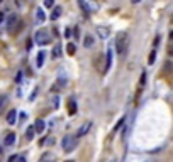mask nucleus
<instances>
[{
	"label": "nucleus",
	"mask_w": 173,
	"mask_h": 162,
	"mask_svg": "<svg viewBox=\"0 0 173 162\" xmlns=\"http://www.w3.org/2000/svg\"><path fill=\"white\" fill-rule=\"evenodd\" d=\"M127 47H129V34L127 32H119L116 37V49H117V54L121 57L126 56L127 52Z\"/></svg>",
	"instance_id": "1"
},
{
	"label": "nucleus",
	"mask_w": 173,
	"mask_h": 162,
	"mask_svg": "<svg viewBox=\"0 0 173 162\" xmlns=\"http://www.w3.org/2000/svg\"><path fill=\"white\" fill-rule=\"evenodd\" d=\"M77 137H73V135H65L63 137V140H61V147H63V150L65 152H73L75 149H77Z\"/></svg>",
	"instance_id": "2"
},
{
	"label": "nucleus",
	"mask_w": 173,
	"mask_h": 162,
	"mask_svg": "<svg viewBox=\"0 0 173 162\" xmlns=\"http://www.w3.org/2000/svg\"><path fill=\"white\" fill-rule=\"evenodd\" d=\"M34 41L37 44H41V46H44V44H49V41H51V37H49V34L46 31H37L36 32V36H34Z\"/></svg>",
	"instance_id": "3"
},
{
	"label": "nucleus",
	"mask_w": 173,
	"mask_h": 162,
	"mask_svg": "<svg viewBox=\"0 0 173 162\" xmlns=\"http://www.w3.org/2000/svg\"><path fill=\"white\" fill-rule=\"evenodd\" d=\"M90 128H92V122H83L82 123V127L78 128V132H77V137H83V135H87L88 132H90Z\"/></svg>",
	"instance_id": "4"
},
{
	"label": "nucleus",
	"mask_w": 173,
	"mask_h": 162,
	"mask_svg": "<svg viewBox=\"0 0 173 162\" xmlns=\"http://www.w3.org/2000/svg\"><path fill=\"white\" fill-rule=\"evenodd\" d=\"M15 118H17V111H15L14 108H12V110L9 111V113H7V123L14 125V123H15Z\"/></svg>",
	"instance_id": "5"
},
{
	"label": "nucleus",
	"mask_w": 173,
	"mask_h": 162,
	"mask_svg": "<svg viewBox=\"0 0 173 162\" xmlns=\"http://www.w3.org/2000/svg\"><path fill=\"white\" fill-rule=\"evenodd\" d=\"M112 66V49H107V57H105V71H109Z\"/></svg>",
	"instance_id": "6"
},
{
	"label": "nucleus",
	"mask_w": 173,
	"mask_h": 162,
	"mask_svg": "<svg viewBox=\"0 0 173 162\" xmlns=\"http://www.w3.org/2000/svg\"><path fill=\"white\" fill-rule=\"evenodd\" d=\"M14 142H15V134H12V132H9V134H5L3 144H5V145H12Z\"/></svg>",
	"instance_id": "7"
},
{
	"label": "nucleus",
	"mask_w": 173,
	"mask_h": 162,
	"mask_svg": "<svg viewBox=\"0 0 173 162\" xmlns=\"http://www.w3.org/2000/svg\"><path fill=\"white\" fill-rule=\"evenodd\" d=\"M44 57H46V52H44V51H39V54H37V57H36L37 68H41V66L44 64Z\"/></svg>",
	"instance_id": "8"
},
{
	"label": "nucleus",
	"mask_w": 173,
	"mask_h": 162,
	"mask_svg": "<svg viewBox=\"0 0 173 162\" xmlns=\"http://www.w3.org/2000/svg\"><path fill=\"white\" fill-rule=\"evenodd\" d=\"M68 113L70 115L77 113V101H75V100H70V101H68Z\"/></svg>",
	"instance_id": "9"
},
{
	"label": "nucleus",
	"mask_w": 173,
	"mask_h": 162,
	"mask_svg": "<svg viewBox=\"0 0 173 162\" xmlns=\"http://www.w3.org/2000/svg\"><path fill=\"white\" fill-rule=\"evenodd\" d=\"M61 7H54V9H53V14H51V20H58V19H60L61 17Z\"/></svg>",
	"instance_id": "10"
},
{
	"label": "nucleus",
	"mask_w": 173,
	"mask_h": 162,
	"mask_svg": "<svg viewBox=\"0 0 173 162\" xmlns=\"http://www.w3.org/2000/svg\"><path fill=\"white\" fill-rule=\"evenodd\" d=\"M34 128H36V132H37V134H41V132H44V120H36V123H34Z\"/></svg>",
	"instance_id": "11"
},
{
	"label": "nucleus",
	"mask_w": 173,
	"mask_h": 162,
	"mask_svg": "<svg viewBox=\"0 0 173 162\" xmlns=\"http://www.w3.org/2000/svg\"><path fill=\"white\" fill-rule=\"evenodd\" d=\"M97 32H99V36L102 37V39H107V36H109V29L107 27H97Z\"/></svg>",
	"instance_id": "12"
},
{
	"label": "nucleus",
	"mask_w": 173,
	"mask_h": 162,
	"mask_svg": "<svg viewBox=\"0 0 173 162\" xmlns=\"http://www.w3.org/2000/svg\"><path fill=\"white\" fill-rule=\"evenodd\" d=\"M34 134H36V128H34V127H27V130H26V139H27V140H32V139H34Z\"/></svg>",
	"instance_id": "13"
},
{
	"label": "nucleus",
	"mask_w": 173,
	"mask_h": 162,
	"mask_svg": "<svg viewBox=\"0 0 173 162\" xmlns=\"http://www.w3.org/2000/svg\"><path fill=\"white\" fill-rule=\"evenodd\" d=\"M61 56V44H54L53 47V57H60Z\"/></svg>",
	"instance_id": "14"
},
{
	"label": "nucleus",
	"mask_w": 173,
	"mask_h": 162,
	"mask_svg": "<svg viewBox=\"0 0 173 162\" xmlns=\"http://www.w3.org/2000/svg\"><path fill=\"white\" fill-rule=\"evenodd\" d=\"M36 19H37V22H44L46 15H44L43 9H37V12H36Z\"/></svg>",
	"instance_id": "15"
},
{
	"label": "nucleus",
	"mask_w": 173,
	"mask_h": 162,
	"mask_svg": "<svg viewBox=\"0 0 173 162\" xmlns=\"http://www.w3.org/2000/svg\"><path fill=\"white\" fill-rule=\"evenodd\" d=\"M66 51H68V54H70V56H73V54L77 52V47H75V44H73V42L66 44Z\"/></svg>",
	"instance_id": "16"
},
{
	"label": "nucleus",
	"mask_w": 173,
	"mask_h": 162,
	"mask_svg": "<svg viewBox=\"0 0 173 162\" xmlns=\"http://www.w3.org/2000/svg\"><path fill=\"white\" fill-rule=\"evenodd\" d=\"M78 5H80V7H82V9H83V10H85V14H87V15H88V14H90V12H92V9H90V7H88V5H87V3H85V2H83V0H80V2H78Z\"/></svg>",
	"instance_id": "17"
},
{
	"label": "nucleus",
	"mask_w": 173,
	"mask_h": 162,
	"mask_svg": "<svg viewBox=\"0 0 173 162\" xmlns=\"http://www.w3.org/2000/svg\"><path fill=\"white\" fill-rule=\"evenodd\" d=\"M94 46V39L92 36H85V47H92Z\"/></svg>",
	"instance_id": "18"
},
{
	"label": "nucleus",
	"mask_w": 173,
	"mask_h": 162,
	"mask_svg": "<svg viewBox=\"0 0 173 162\" xmlns=\"http://www.w3.org/2000/svg\"><path fill=\"white\" fill-rule=\"evenodd\" d=\"M124 122H126V117H122V118L119 120V122H117V125L114 127V130H119V128H121L122 125H124Z\"/></svg>",
	"instance_id": "19"
},
{
	"label": "nucleus",
	"mask_w": 173,
	"mask_h": 162,
	"mask_svg": "<svg viewBox=\"0 0 173 162\" xmlns=\"http://www.w3.org/2000/svg\"><path fill=\"white\" fill-rule=\"evenodd\" d=\"M44 7H46V9H53V7H54V2H53V0H46V2H44Z\"/></svg>",
	"instance_id": "20"
},
{
	"label": "nucleus",
	"mask_w": 173,
	"mask_h": 162,
	"mask_svg": "<svg viewBox=\"0 0 173 162\" xmlns=\"http://www.w3.org/2000/svg\"><path fill=\"white\" fill-rule=\"evenodd\" d=\"M154 59H156V51H151L149 52V64H153Z\"/></svg>",
	"instance_id": "21"
},
{
	"label": "nucleus",
	"mask_w": 173,
	"mask_h": 162,
	"mask_svg": "<svg viewBox=\"0 0 173 162\" xmlns=\"http://www.w3.org/2000/svg\"><path fill=\"white\" fill-rule=\"evenodd\" d=\"M144 83H146V73H143L141 74V86H144Z\"/></svg>",
	"instance_id": "22"
},
{
	"label": "nucleus",
	"mask_w": 173,
	"mask_h": 162,
	"mask_svg": "<svg viewBox=\"0 0 173 162\" xmlns=\"http://www.w3.org/2000/svg\"><path fill=\"white\" fill-rule=\"evenodd\" d=\"M22 80V73H17V76H15V83H20Z\"/></svg>",
	"instance_id": "23"
},
{
	"label": "nucleus",
	"mask_w": 173,
	"mask_h": 162,
	"mask_svg": "<svg viewBox=\"0 0 173 162\" xmlns=\"http://www.w3.org/2000/svg\"><path fill=\"white\" fill-rule=\"evenodd\" d=\"M15 162H26V157H24V155H19V157H17V160H15Z\"/></svg>",
	"instance_id": "24"
},
{
	"label": "nucleus",
	"mask_w": 173,
	"mask_h": 162,
	"mask_svg": "<svg viewBox=\"0 0 173 162\" xmlns=\"http://www.w3.org/2000/svg\"><path fill=\"white\" fill-rule=\"evenodd\" d=\"M17 157H19V155H12L10 159H9V162H15V160H17Z\"/></svg>",
	"instance_id": "25"
},
{
	"label": "nucleus",
	"mask_w": 173,
	"mask_h": 162,
	"mask_svg": "<svg viewBox=\"0 0 173 162\" xmlns=\"http://www.w3.org/2000/svg\"><path fill=\"white\" fill-rule=\"evenodd\" d=\"M3 103H5V98L2 96V98H0V110H2V105H3Z\"/></svg>",
	"instance_id": "26"
},
{
	"label": "nucleus",
	"mask_w": 173,
	"mask_h": 162,
	"mask_svg": "<svg viewBox=\"0 0 173 162\" xmlns=\"http://www.w3.org/2000/svg\"><path fill=\"white\" fill-rule=\"evenodd\" d=\"M65 36H66V37L71 36V31H70V29H66V31H65Z\"/></svg>",
	"instance_id": "27"
},
{
	"label": "nucleus",
	"mask_w": 173,
	"mask_h": 162,
	"mask_svg": "<svg viewBox=\"0 0 173 162\" xmlns=\"http://www.w3.org/2000/svg\"><path fill=\"white\" fill-rule=\"evenodd\" d=\"M2 20H3V14L0 12V22H2Z\"/></svg>",
	"instance_id": "28"
},
{
	"label": "nucleus",
	"mask_w": 173,
	"mask_h": 162,
	"mask_svg": "<svg viewBox=\"0 0 173 162\" xmlns=\"http://www.w3.org/2000/svg\"><path fill=\"white\" fill-rule=\"evenodd\" d=\"M170 39L173 41V32H170Z\"/></svg>",
	"instance_id": "29"
},
{
	"label": "nucleus",
	"mask_w": 173,
	"mask_h": 162,
	"mask_svg": "<svg viewBox=\"0 0 173 162\" xmlns=\"http://www.w3.org/2000/svg\"><path fill=\"white\" fill-rule=\"evenodd\" d=\"M66 162H75V160H66Z\"/></svg>",
	"instance_id": "30"
},
{
	"label": "nucleus",
	"mask_w": 173,
	"mask_h": 162,
	"mask_svg": "<svg viewBox=\"0 0 173 162\" xmlns=\"http://www.w3.org/2000/svg\"><path fill=\"white\" fill-rule=\"evenodd\" d=\"M0 154H2V149H0Z\"/></svg>",
	"instance_id": "31"
},
{
	"label": "nucleus",
	"mask_w": 173,
	"mask_h": 162,
	"mask_svg": "<svg viewBox=\"0 0 173 162\" xmlns=\"http://www.w3.org/2000/svg\"><path fill=\"white\" fill-rule=\"evenodd\" d=\"M51 162H54V160H51Z\"/></svg>",
	"instance_id": "32"
}]
</instances>
